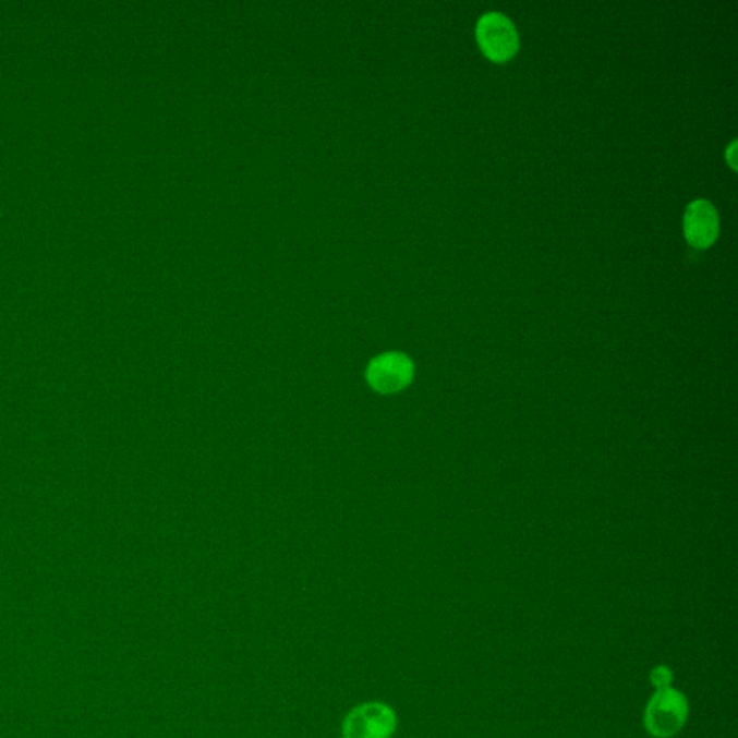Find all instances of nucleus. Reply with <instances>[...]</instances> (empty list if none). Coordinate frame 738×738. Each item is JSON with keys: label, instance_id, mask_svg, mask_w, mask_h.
<instances>
[{"label": "nucleus", "instance_id": "obj_5", "mask_svg": "<svg viewBox=\"0 0 738 738\" xmlns=\"http://www.w3.org/2000/svg\"><path fill=\"white\" fill-rule=\"evenodd\" d=\"M413 371V364L402 353H384L370 365L368 382L379 392H396L409 386Z\"/></svg>", "mask_w": 738, "mask_h": 738}, {"label": "nucleus", "instance_id": "obj_1", "mask_svg": "<svg viewBox=\"0 0 738 738\" xmlns=\"http://www.w3.org/2000/svg\"><path fill=\"white\" fill-rule=\"evenodd\" d=\"M476 41L483 56L499 64L511 60L520 49L516 25L500 12H487L477 21Z\"/></svg>", "mask_w": 738, "mask_h": 738}, {"label": "nucleus", "instance_id": "obj_4", "mask_svg": "<svg viewBox=\"0 0 738 738\" xmlns=\"http://www.w3.org/2000/svg\"><path fill=\"white\" fill-rule=\"evenodd\" d=\"M719 234V217L714 205L706 199H695L683 214V235L688 244L698 250L711 247Z\"/></svg>", "mask_w": 738, "mask_h": 738}, {"label": "nucleus", "instance_id": "obj_7", "mask_svg": "<svg viewBox=\"0 0 738 738\" xmlns=\"http://www.w3.org/2000/svg\"><path fill=\"white\" fill-rule=\"evenodd\" d=\"M727 162L730 164L733 171H736L737 168V142L733 141L731 145L727 147L726 152Z\"/></svg>", "mask_w": 738, "mask_h": 738}, {"label": "nucleus", "instance_id": "obj_3", "mask_svg": "<svg viewBox=\"0 0 738 738\" xmlns=\"http://www.w3.org/2000/svg\"><path fill=\"white\" fill-rule=\"evenodd\" d=\"M396 714L382 702L353 709L343 722V738H390L396 731Z\"/></svg>", "mask_w": 738, "mask_h": 738}, {"label": "nucleus", "instance_id": "obj_6", "mask_svg": "<svg viewBox=\"0 0 738 738\" xmlns=\"http://www.w3.org/2000/svg\"><path fill=\"white\" fill-rule=\"evenodd\" d=\"M652 682L655 683L657 690L661 688L669 687L670 682V673L666 668H656L652 674Z\"/></svg>", "mask_w": 738, "mask_h": 738}, {"label": "nucleus", "instance_id": "obj_2", "mask_svg": "<svg viewBox=\"0 0 738 738\" xmlns=\"http://www.w3.org/2000/svg\"><path fill=\"white\" fill-rule=\"evenodd\" d=\"M687 714L686 697L673 688H661L648 704L645 726L655 737H673L681 730Z\"/></svg>", "mask_w": 738, "mask_h": 738}]
</instances>
